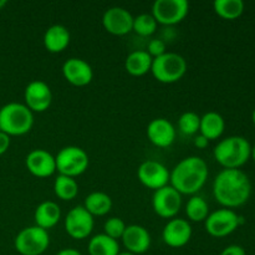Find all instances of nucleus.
Instances as JSON below:
<instances>
[{"instance_id": "obj_28", "label": "nucleus", "mask_w": 255, "mask_h": 255, "mask_svg": "<svg viewBox=\"0 0 255 255\" xmlns=\"http://www.w3.org/2000/svg\"><path fill=\"white\" fill-rule=\"evenodd\" d=\"M186 214L192 222H203L209 216V206L202 197H191L186 206Z\"/></svg>"}, {"instance_id": "obj_35", "label": "nucleus", "mask_w": 255, "mask_h": 255, "mask_svg": "<svg viewBox=\"0 0 255 255\" xmlns=\"http://www.w3.org/2000/svg\"><path fill=\"white\" fill-rule=\"evenodd\" d=\"M193 143H194V146H196V147H198V148L203 149V148H206L207 146H208L209 141L206 138V137L202 136V134L199 133V134H197L196 137H194Z\"/></svg>"}, {"instance_id": "obj_5", "label": "nucleus", "mask_w": 255, "mask_h": 255, "mask_svg": "<svg viewBox=\"0 0 255 255\" xmlns=\"http://www.w3.org/2000/svg\"><path fill=\"white\" fill-rule=\"evenodd\" d=\"M151 72L157 81L173 84L179 81L187 72V61L177 52H166L152 61Z\"/></svg>"}, {"instance_id": "obj_21", "label": "nucleus", "mask_w": 255, "mask_h": 255, "mask_svg": "<svg viewBox=\"0 0 255 255\" xmlns=\"http://www.w3.org/2000/svg\"><path fill=\"white\" fill-rule=\"evenodd\" d=\"M60 218H61V209H60L59 204L52 201L42 202L35 209V223L45 231L56 226Z\"/></svg>"}, {"instance_id": "obj_20", "label": "nucleus", "mask_w": 255, "mask_h": 255, "mask_svg": "<svg viewBox=\"0 0 255 255\" xmlns=\"http://www.w3.org/2000/svg\"><path fill=\"white\" fill-rule=\"evenodd\" d=\"M70 31L66 26L60 24H55L50 26L44 34V46L50 52H61L69 46Z\"/></svg>"}, {"instance_id": "obj_11", "label": "nucleus", "mask_w": 255, "mask_h": 255, "mask_svg": "<svg viewBox=\"0 0 255 255\" xmlns=\"http://www.w3.org/2000/svg\"><path fill=\"white\" fill-rule=\"evenodd\" d=\"M94 217L85 209L84 206H77L67 213L65 218V231L71 238L82 241L92 233Z\"/></svg>"}, {"instance_id": "obj_18", "label": "nucleus", "mask_w": 255, "mask_h": 255, "mask_svg": "<svg viewBox=\"0 0 255 255\" xmlns=\"http://www.w3.org/2000/svg\"><path fill=\"white\" fill-rule=\"evenodd\" d=\"M121 239L127 252L134 255L146 253L151 247V236L148 231L138 224L127 226Z\"/></svg>"}, {"instance_id": "obj_14", "label": "nucleus", "mask_w": 255, "mask_h": 255, "mask_svg": "<svg viewBox=\"0 0 255 255\" xmlns=\"http://www.w3.org/2000/svg\"><path fill=\"white\" fill-rule=\"evenodd\" d=\"M102 25L107 32L116 36L128 34L133 27V16L128 10L121 6H112L105 11Z\"/></svg>"}, {"instance_id": "obj_12", "label": "nucleus", "mask_w": 255, "mask_h": 255, "mask_svg": "<svg viewBox=\"0 0 255 255\" xmlns=\"http://www.w3.org/2000/svg\"><path fill=\"white\" fill-rule=\"evenodd\" d=\"M137 177L144 187L157 191L162 187L168 186L169 171L159 162L146 161L137 169Z\"/></svg>"}, {"instance_id": "obj_25", "label": "nucleus", "mask_w": 255, "mask_h": 255, "mask_svg": "<svg viewBox=\"0 0 255 255\" xmlns=\"http://www.w3.org/2000/svg\"><path fill=\"white\" fill-rule=\"evenodd\" d=\"M89 253L90 255H119L120 246L117 241L106 234H97L90 239Z\"/></svg>"}, {"instance_id": "obj_8", "label": "nucleus", "mask_w": 255, "mask_h": 255, "mask_svg": "<svg viewBox=\"0 0 255 255\" xmlns=\"http://www.w3.org/2000/svg\"><path fill=\"white\" fill-rule=\"evenodd\" d=\"M242 217L238 216L234 211L228 208L218 209L207 217L204 221L206 231L209 236L216 238H223L233 233L243 221Z\"/></svg>"}, {"instance_id": "obj_38", "label": "nucleus", "mask_w": 255, "mask_h": 255, "mask_svg": "<svg viewBox=\"0 0 255 255\" xmlns=\"http://www.w3.org/2000/svg\"><path fill=\"white\" fill-rule=\"evenodd\" d=\"M251 157H253V159H254V162H255V144L253 147H252V154H251Z\"/></svg>"}, {"instance_id": "obj_26", "label": "nucleus", "mask_w": 255, "mask_h": 255, "mask_svg": "<svg viewBox=\"0 0 255 255\" xmlns=\"http://www.w3.org/2000/svg\"><path fill=\"white\" fill-rule=\"evenodd\" d=\"M54 192L62 201H72L79 193V184L75 178L59 174L54 182Z\"/></svg>"}, {"instance_id": "obj_36", "label": "nucleus", "mask_w": 255, "mask_h": 255, "mask_svg": "<svg viewBox=\"0 0 255 255\" xmlns=\"http://www.w3.org/2000/svg\"><path fill=\"white\" fill-rule=\"evenodd\" d=\"M56 255H81V253H80L79 251H76V249L65 248V249H61V251H60Z\"/></svg>"}, {"instance_id": "obj_3", "label": "nucleus", "mask_w": 255, "mask_h": 255, "mask_svg": "<svg viewBox=\"0 0 255 255\" xmlns=\"http://www.w3.org/2000/svg\"><path fill=\"white\" fill-rule=\"evenodd\" d=\"M214 158L224 169H239L248 162L252 154V146L242 136H231L222 139L214 147Z\"/></svg>"}, {"instance_id": "obj_23", "label": "nucleus", "mask_w": 255, "mask_h": 255, "mask_svg": "<svg viewBox=\"0 0 255 255\" xmlns=\"http://www.w3.org/2000/svg\"><path fill=\"white\" fill-rule=\"evenodd\" d=\"M152 61L153 59L148 52L144 50H136L126 57L125 67H126V71L132 76H143L147 72L151 71Z\"/></svg>"}, {"instance_id": "obj_4", "label": "nucleus", "mask_w": 255, "mask_h": 255, "mask_svg": "<svg viewBox=\"0 0 255 255\" xmlns=\"http://www.w3.org/2000/svg\"><path fill=\"white\" fill-rule=\"evenodd\" d=\"M34 115L26 105L10 102L0 109V131L7 136H22L32 128Z\"/></svg>"}, {"instance_id": "obj_39", "label": "nucleus", "mask_w": 255, "mask_h": 255, "mask_svg": "<svg viewBox=\"0 0 255 255\" xmlns=\"http://www.w3.org/2000/svg\"><path fill=\"white\" fill-rule=\"evenodd\" d=\"M252 121H253V124L255 126V109L253 110V114H252Z\"/></svg>"}, {"instance_id": "obj_27", "label": "nucleus", "mask_w": 255, "mask_h": 255, "mask_svg": "<svg viewBox=\"0 0 255 255\" xmlns=\"http://www.w3.org/2000/svg\"><path fill=\"white\" fill-rule=\"evenodd\" d=\"M217 15L226 20L238 19L244 11V2L242 0H216L213 2Z\"/></svg>"}, {"instance_id": "obj_30", "label": "nucleus", "mask_w": 255, "mask_h": 255, "mask_svg": "<svg viewBox=\"0 0 255 255\" xmlns=\"http://www.w3.org/2000/svg\"><path fill=\"white\" fill-rule=\"evenodd\" d=\"M199 125H201V117L196 112H184L178 119V127L182 133L187 136H193L199 131Z\"/></svg>"}, {"instance_id": "obj_9", "label": "nucleus", "mask_w": 255, "mask_h": 255, "mask_svg": "<svg viewBox=\"0 0 255 255\" xmlns=\"http://www.w3.org/2000/svg\"><path fill=\"white\" fill-rule=\"evenodd\" d=\"M189 11L187 0H156L152 5V15L157 24L174 25L181 22Z\"/></svg>"}, {"instance_id": "obj_6", "label": "nucleus", "mask_w": 255, "mask_h": 255, "mask_svg": "<svg viewBox=\"0 0 255 255\" xmlns=\"http://www.w3.org/2000/svg\"><path fill=\"white\" fill-rule=\"evenodd\" d=\"M55 162L56 171L60 174L75 178L86 171L90 159L81 147L67 146L60 149L55 156Z\"/></svg>"}, {"instance_id": "obj_15", "label": "nucleus", "mask_w": 255, "mask_h": 255, "mask_svg": "<svg viewBox=\"0 0 255 255\" xmlns=\"http://www.w3.org/2000/svg\"><path fill=\"white\" fill-rule=\"evenodd\" d=\"M26 168L37 178H47L56 172L55 157L45 149H32L25 158Z\"/></svg>"}, {"instance_id": "obj_37", "label": "nucleus", "mask_w": 255, "mask_h": 255, "mask_svg": "<svg viewBox=\"0 0 255 255\" xmlns=\"http://www.w3.org/2000/svg\"><path fill=\"white\" fill-rule=\"evenodd\" d=\"M6 4H7L6 0H0V10H1L2 7H4Z\"/></svg>"}, {"instance_id": "obj_10", "label": "nucleus", "mask_w": 255, "mask_h": 255, "mask_svg": "<svg viewBox=\"0 0 255 255\" xmlns=\"http://www.w3.org/2000/svg\"><path fill=\"white\" fill-rule=\"evenodd\" d=\"M152 207L154 213L161 218H174L182 207V194L172 186L162 187L154 191L152 196Z\"/></svg>"}, {"instance_id": "obj_19", "label": "nucleus", "mask_w": 255, "mask_h": 255, "mask_svg": "<svg viewBox=\"0 0 255 255\" xmlns=\"http://www.w3.org/2000/svg\"><path fill=\"white\" fill-rule=\"evenodd\" d=\"M147 137L149 141L157 147L166 148L174 142L176 138V128L166 119H154L147 126Z\"/></svg>"}, {"instance_id": "obj_13", "label": "nucleus", "mask_w": 255, "mask_h": 255, "mask_svg": "<svg viewBox=\"0 0 255 255\" xmlns=\"http://www.w3.org/2000/svg\"><path fill=\"white\" fill-rule=\"evenodd\" d=\"M25 105L31 112H44L52 102V92L49 85L40 80L27 84L24 92Z\"/></svg>"}, {"instance_id": "obj_24", "label": "nucleus", "mask_w": 255, "mask_h": 255, "mask_svg": "<svg viewBox=\"0 0 255 255\" xmlns=\"http://www.w3.org/2000/svg\"><path fill=\"white\" fill-rule=\"evenodd\" d=\"M85 209L94 216H105L112 208V199L104 192H92L85 198Z\"/></svg>"}, {"instance_id": "obj_1", "label": "nucleus", "mask_w": 255, "mask_h": 255, "mask_svg": "<svg viewBox=\"0 0 255 255\" xmlns=\"http://www.w3.org/2000/svg\"><path fill=\"white\" fill-rule=\"evenodd\" d=\"M213 194L217 202L226 208L241 207L251 198V179L241 169H223L214 178Z\"/></svg>"}, {"instance_id": "obj_33", "label": "nucleus", "mask_w": 255, "mask_h": 255, "mask_svg": "<svg viewBox=\"0 0 255 255\" xmlns=\"http://www.w3.org/2000/svg\"><path fill=\"white\" fill-rule=\"evenodd\" d=\"M221 255H247L243 247L241 246H229L223 249Z\"/></svg>"}, {"instance_id": "obj_34", "label": "nucleus", "mask_w": 255, "mask_h": 255, "mask_svg": "<svg viewBox=\"0 0 255 255\" xmlns=\"http://www.w3.org/2000/svg\"><path fill=\"white\" fill-rule=\"evenodd\" d=\"M10 146V136L0 131V156L4 154L9 149Z\"/></svg>"}, {"instance_id": "obj_40", "label": "nucleus", "mask_w": 255, "mask_h": 255, "mask_svg": "<svg viewBox=\"0 0 255 255\" xmlns=\"http://www.w3.org/2000/svg\"><path fill=\"white\" fill-rule=\"evenodd\" d=\"M119 255H134V254L129 253V252H124V253H119Z\"/></svg>"}, {"instance_id": "obj_22", "label": "nucleus", "mask_w": 255, "mask_h": 255, "mask_svg": "<svg viewBox=\"0 0 255 255\" xmlns=\"http://www.w3.org/2000/svg\"><path fill=\"white\" fill-rule=\"evenodd\" d=\"M224 128H226V122L223 116L218 112L209 111L201 117L199 133L206 137L208 141L219 138L223 134Z\"/></svg>"}, {"instance_id": "obj_17", "label": "nucleus", "mask_w": 255, "mask_h": 255, "mask_svg": "<svg viewBox=\"0 0 255 255\" xmlns=\"http://www.w3.org/2000/svg\"><path fill=\"white\" fill-rule=\"evenodd\" d=\"M62 75L67 82L77 87L89 85L94 79V71L89 62L79 57H71L62 65Z\"/></svg>"}, {"instance_id": "obj_31", "label": "nucleus", "mask_w": 255, "mask_h": 255, "mask_svg": "<svg viewBox=\"0 0 255 255\" xmlns=\"http://www.w3.org/2000/svg\"><path fill=\"white\" fill-rule=\"evenodd\" d=\"M126 227L127 226L125 224V222L122 221L121 218H119V217H112V218L107 219V221L105 222L104 234H106V236L110 237V238L117 241V239L122 238L125 231H126Z\"/></svg>"}, {"instance_id": "obj_2", "label": "nucleus", "mask_w": 255, "mask_h": 255, "mask_svg": "<svg viewBox=\"0 0 255 255\" xmlns=\"http://www.w3.org/2000/svg\"><path fill=\"white\" fill-rule=\"evenodd\" d=\"M208 178V166L198 156H189L179 161L169 172L171 186L181 194H196Z\"/></svg>"}, {"instance_id": "obj_32", "label": "nucleus", "mask_w": 255, "mask_h": 255, "mask_svg": "<svg viewBox=\"0 0 255 255\" xmlns=\"http://www.w3.org/2000/svg\"><path fill=\"white\" fill-rule=\"evenodd\" d=\"M147 52L152 56V59H156V57L162 56L163 54H166V44L164 41L159 39H154L151 40L148 42V46H147Z\"/></svg>"}, {"instance_id": "obj_16", "label": "nucleus", "mask_w": 255, "mask_h": 255, "mask_svg": "<svg viewBox=\"0 0 255 255\" xmlns=\"http://www.w3.org/2000/svg\"><path fill=\"white\" fill-rule=\"evenodd\" d=\"M192 238V227L189 222L181 218H172L162 231V239L171 248H182Z\"/></svg>"}, {"instance_id": "obj_29", "label": "nucleus", "mask_w": 255, "mask_h": 255, "mask_svg": "<svg viewBox=\"0 0 255 255\" xmlns=\"http://www.w3.org/2000/svg\"><path fill=\"white\" fill-rule=\"evenodd\" d=\"M132 30L141 36H149V35L156 32L157 21L152 14H141L133 17Z\"/></svg>"}, {"instance_id": "obj_7", "label": "nucleus", "mask_w": 255, "mask_h": 255, "mask_svg": "<svg viewBox=\"0 0 255 255\" xmlns=\"http://www.w3.org/2000/svg\"><path fill=\"white\" fill-rule=\"evenodd\" d=\"M50 237L47 231L37 226L26 227L15 237V249L21 255H41L49 248Z\"/></svg>"}]
</instances>
